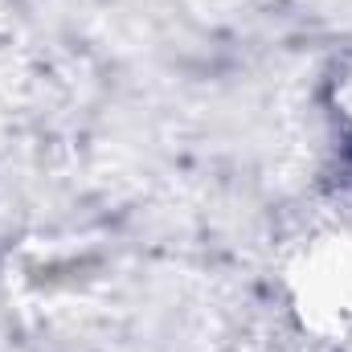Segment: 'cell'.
<instances>
[{
    "mask_svg": "<svg viewBox=\"0 0 352 352\" xmlns=\"http://www.w3.org/2000/svg\"><path fill=\"white\" fill-rule=\"evenodd\" d=\"M349 119H352V82H349Z\"/></svg>",
    "mask_w": 352,
    "mask_h": 352,
    "instance_id": "obj_1",
    "label": "cell"
}]
</instances>
